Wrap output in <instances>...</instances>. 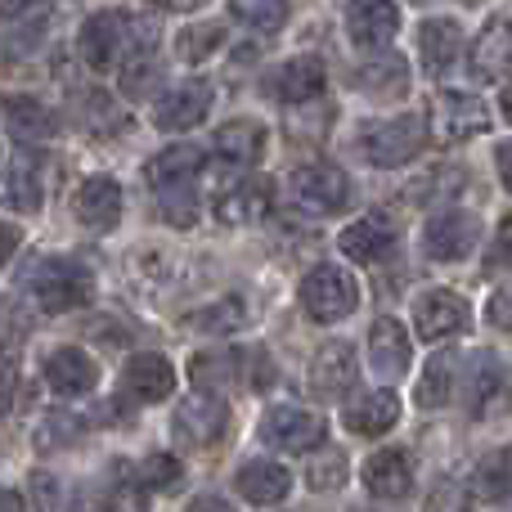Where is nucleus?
Listing matches in <instances>:
<instances>
[{"instance_id":"nucleus-10","label":"nucleus","mask_w":512,"mask_h":512,"mask_svg":"<svg viewBox=\"0 0 512 512\" xmlns=\"http://www.w3.org/2000/svg\"><path fill=\"white\" fill-rule=\"evenodd\" d=\"M414 328L423 342H445L472 328V306L450 288H427L414 297Z\"/></svg>"},{"instance_id":"nucleus-38","label":"nucleus","mask_w":512,"mask_h":512,"mask_svg":"<svg viewBox=\"0 0 512 512\" xmlns=\"http://www.w3.org/2000/svg\"><path fill=\"white\" fill-rule=\"evenodd\" d=\"M221 41H225V27L221 23H189L185 32L176 36V59L203 63V59H212V54L221 50Z\"/></svg>"},{"instance_id":"nucleus-28","label":"nucleus","mask_w":512,"mask_h":512,"mask_svg":"<svg viewBox=\"0 0 512 512\" xmlns=\"http://www.w3.org/2000/svg\"><path fill=\"white\" fill-rule=\"evenodd\" d=\"M342 423H346V432H351V436H382V432H391V427L400 423L396 391H369V396L351 400V405H346V414H342Z\"/></svg>"},{"instance_id":"nucleus-40","label":"nucleus","mask_w":512,"mask_h":512,"mask_svg":"<svg viewBox=\"0 0 512 512\" xmlns=\"http://www.w3.org/2000/svg\"><path fill=\"white\" fill-rule=\"evenodd\" d=\"M158 86H162V63L153 59V50H140V54H131V63L122 68V90L131 99H149V95H158Z\"/></svg>"},{"instance_id":"nucleus-31","label":"nucleus","mask_w":512,"mask_h":512,"mask_svg":"<svg viewBox=\"0 0 512 512\" xmlns=\"http://www.w3.org/2000/svg\"><path fill=\"white\" fill-rule=\"evenodd\" d=\"M45 23H50V5L45 0H18V5H9V27H5L9 59L36 50V41L45 36Z\"/></svg>"},{"instance_id":"nucleus-25","label":"nucleus","mask_w":512,"mask_h":512,"mask_svg":"<svg viewBox=\"0 0 512 512\" xmlns=\"http://www.w3.org/2000/svg\"><path fill=\"white\" fill-rule=\"evenodd\" d=\"M472 72L481 81H499L512 72V18H495L481 27V36L472 41Z\"/></svg>"},{"instance_id":"nucleus-11","label":"nucleus","mask_w":512,"mask_h":512,"mask_svg":"<svg viewBox=\"0 0 512 512\" xmlns=\"http://www.w3.org/2000/svg\"><path fill=\"white\" fill-rule=\"evenodd\" d=\"M324 418L310 414L301 405H279L261 418V441L270 450H283V454H306V450H319L324 445Z\"/></svg>"},{"instance_id":"nucleus-26","label":"nucleus","mask_w":512,"mask_h":512,"mask_svg":"<svg viewBox=\"0 0 512 512\" xmlns=\"http://www.w3.org/2000/svg\"><path fill=\"white\" fill-rule=\"evenodd\" d=\"M212 153L234 167H256L265 153V126L256 117H234L212 135Z\"/></svg>"},{"instance_id":"nucleus-39","label":"nucleus","mask_w":512,"mask_h":512,"mask_svg":"<svg viewBox=\"0 0 512 512\" xmlns=\"http://www.w3.org/2000/svg\"><path fill=\"white\" fill-rule=\"evenodd\" d=\"M288 9H292V0H230V14L239 23L256 27V32H279L288 23Z\"/></svg>"},{"instance_id":"nucleus-52","label":"nucleus","mask_w":512,"mask_h":512,"mask_svg":"<svg viewBox=\"0 0 512 512\" xmlns=\"http://www.w3.org/2000/svg\"><path fill=\"white\" fill-rule=\"evenodd\" d=\"M149 5H158V9H194L198 0H149Z\"/></svg>"},{"instance_id":"nucleus-7","label":"nucleus","mask_w":512,"mask_h":512,"mask_svg":"<svg viewBox=\"0 0 512 512\" xmlns=\"http://www.w3.org/2000/svg\"><path fill=\"white\" fill-rule=\"evenodd\" d=\"M288 194L301 212L310 216H342L346 207L355 203V185L342 167L333 162H310V167H297L288 180Z\"/></svg>"},{"instance_id":"nucleus-23","label":"nucleus","mask_w":512,"mask_h":512,"mask_svg":"<svg viewBox=\"0 0 512 512\" xmlns=\"http://www.w3.org/2000/svg\"><path fill=\"white\" fill-rule=\"evenodd\" d=\"M234 490H239L248 504L256 508H270V504H283L292 490V477L283 463H270V459H252L234 472Z\"/></svg>"},{"instance_id":"nucleus-18","label":"nucleus","mask_w":512,"mask_h":512,"mask_svg":"<svg viewBox=\"0 0 512 512\" xmlns=\"http://www.w3.org/2000/svg\"><path fill=\"white\" fill-rule=\"evenodd\" d=\"M41 378H45V387H50L54 396L68 400V396H86V391H95L99 369H95V360H90L81 346H59V351L45 355Z\"/></svg>"},{"instance_id":"nucleus-29","label":"nucleus","mask_w":512,"mask_h":512,"mask_svg":"<svg viewBox=\"0 0 512 512\" xmlns=\"http://www.w3.org/2000/svg\"><path fill=\"white\" fill-rule=\"evenodd\" d=\"M337 243H342V252L351 256L355 265H373V261H382V256L396 248V230H391L382 216H364V221L346 225Z\"/></svg>"},{"instance_id":"nucleus-2","label":"nucleus","mask_w":512,"mask_h":512,"mask_svg":"<svg viewBox=\"0 0 512 512\" xmlns=\"http://www.w3.org/2000/svg\"><path fill=\"white\" fill-rule=\"evenodd\" d=\"M32 301L45 310V315L81 310L95 301V274H90L81 261L50 256V261H41V270L32 274Z\"/></svg>"},{"instance_id":"nucleus-56","label":"nucleus","mask_w":512,"mask_h":512,"mask_svg":"<svg viewBox=\"0 0 512 512\" xmlns=\"http://www.w3.org/2000/svg\"><path fill=\"white\" fill-rule=\"evenodd\" d=\"M463 5H481V0H463Z\"/></svg>"},{"instance_id":"nucleus-30","label":"nucleus","mask_w":512,"mask_h":512,"mask_svg":"<svg viewBox=\"0 0 512 512\" xmlns=\"http://www.w3.org/2000/svg\"><path fill=\"white\" fill-rule=\"evenodd\" d=\"M454 391H459V355H454V351H436L432 360H427L414 400L423 409H445L454 400Z\"/></svg>"},{"instance_id":"nucleus-16","label":"nucleus","mask_w":512,"mask_h":512,"mask_svg":"<svg viewBox=\"0 0 512 512\" xmlns=\"http://www.w3.org/2000/svg\"><path fill=\"white\" fill-rule=\"evenodd\" d=\"M324 63L310 59V54H297V59L279 63V68L265 77V95L279 99V104H310V99L324 95Z\"/></svg>"},{"instance_id":"nucleus-21","label":"nucleus","mask_w":512,"mask_h":512,"mask_svg":"<svg viewBox=\"0 0 512 512\" xmlns=\"http://www.w3.org/2000/svg\"><path fill=\"white\" fill-rule=\"evenodd\" d=\"M369 364H373V373L387 378V382L405 378V369H409V333H405L400 319H391V315L373 319V328H369Z\"/></svg>"},{"instance_id":"nucleus-53","label":"nucleus","mask_w":512,"mask_h":512,"mask_svg":"<svg viewBox=\"0 0 512 512\" xmlns=\"http://www.w3.org/2000/svg\"><path fill=\"white\" fill-rule=\"evenodd\" d=\"M5 512H23V495L18 490H5Z\"/></svg>"},{"instance_id":"nucleus-32","label":"nucleus","mask_w":512,"mask_h":512,"mask_svg":"<svg viewBox=\"0 0 512 512\" xmlns=\"http://www.w3.org/2000/svg\"><path fill=\"white\" fill-rule=\"evenodd\" d=\"M203 171V153L194 144H171L158 158L149 162V185L153 189H171V185H194Z\"/></svg>"},{"instance_id":"nucleus-4","label":"nucleus","mask_w":512,"mask_h":512,"mask_svg":"<svg viewBox=\"0 0 512 512\" xmlns=\"http://www.w3.org/2000/svg\"><path fill=\"white\" fill-rule=\"evenodd\" d=\"M225 432H230V405L207 387L189 391L171 414V436L180 450H212L225 441Z\"/></svg>"},{"instance_id":"nucleus-41","label":"nucleus","mask_w":512,"mask_h":512,"mask_svg":"<svg viewBox=\"0 0 512 512\" xmlns=\"http://www.w3.org/2000/svg\"><path fill=\"white\" fill-rule=\"evenodd\" d=\"M135 481H140L144 490H158V495H167V490H176L180 481H185V463H180L176 454H149V459L135 468Z\"/></svg>"},{"instance_id":"nucleus-36","label":"nucleus","mask_w":512,"mask_h":512,"mask_svg":"<svg viewBox=\"0 0 512 512\" xmlns=\"http://www.w3.org/2000/svg\"><path fill=\"white\" fill-rule=\"evenodd\" d=\"M355 86L369 90V95H405L409 90V63L400 54H382V59H369L364 68H355Z\"/></svg>"},{"instance_id":"nucleus-54","label":"nucleus","mask_w":512,"mask_h":512,"mask_svg":"<svg viewBox=\"0 0 512 512\" xmlns=\"http://www.w3.org/2000/svg\"><path fill=\"white\" fill-rule=\"evenodd\" d=\"M499 108H504V117H508V122H512V81H508V86H504V95H499Z\"/></svg>"},{"instance_id":"nucleus-12","label":"nucleus","mask_w":512,"mask_h":512,"mask_svg":"<svg viewBox=\"0 0 512 512\" xmlns=\"http://www.w3.org/2000/svg\"><path fill=\"white\" fill-rule=\"evenodd\" d=\"M481 239V221L472 212H459V207H450V212H436L432 221L423 225V256L427 261H463L472 248H477Z\"/></svg>"},{"instance_id":"nucleus-33","label":"nucleus","mask_w":512,"mask_h":512,"mask_svg":"<svg viewBox=\"0 0 512 512\" xmlns=\"http://www.w3.org/2000/svg\"><path fill=\"white\" fill-rule=\"evenodd\" d=\"M45 203V180L32 158H14L5 167V207L9 212H41Z\"/></svg>"},{"instance_id":"nucleus-22","label":"nucleus","mask_w":512,"mask_h":512,"mask_svg":"<svg viewBox=\"0 0 512 512\" xmlns=\"http://www.w3.org/2000/svg\"><path fill=\"white\" fill-rule=\"evenodd\" d=\"M360 481L373 499H405L414 490V463H409L405 450H378L369 454Z\"/></svg>"},{"instance_id":"nucleus-46","label":"nucleus","mask_w":512,"mask_h":512,"mask_svg":"<svg viewBox=\"0 0 512 512\" xmlns=\"http://www.w3.org/2000/svg\"><path fill=\"white\" fill-rule=\"evenodd\" d=\"M63 512H117V495L104 486H81L77 495L68 499V508Z\"/></svg>"},{"instance_id":"nucleus-43","label":"nucleus","mask_w":512,"mask_h":512,"mask_svg":"<svg viewBox=\"0 0 512 512\" xmlns=\"http://www.w3.org/2000/svg\"><path fill=\"white\" fill-rule=\"evenodd\" d=\"M346 454L342 450H324L319 459H310V468H306V481H310V490H319V495H333V490H342L346 486Z\"/></svg>"},{"instance_id":"nucleus-42","label":"nucleus","mask_w":512,"mask_h":512,"mask_svg":"<svg viewBox=\"0 0 512 512\" xmlns=\"http://www.w3.org/2000/svg\"><path fill=\"white\" fill-rule=\"evenodd\" d=\"M158 212L167 225L176 230H189L198 221V189L194 185H171V189H158Z\"/></svg>"},{"instance_id":"nucleus-45","label":"nucleus","mask_w":512,"mask_h":512,"mask_svg":"<svg viewBox=\"0 0 512 512\" xmlns=\"http://www.w3.org/2000/svg\"><path fill=\"white\" fill-rule=\"evenodd\" d=\"M81 108H86V122L104 135V126H126V113L104 95V90H81Z\"/></svg>"},{"instance_id":"nucleus-37","label":"nucleus","mask_w":512,"mask_h":512,"mask_svg":"<svg viewBox=\"0 0 512 512\" xmlns=\"http://www.w3.org/2000/svg\"><path fill=\"white\" fill-rule=\"evenodd\" d=\"M86 436V418L81 414H68V409H50V414L36 423L32 432V445L36 450H68Z\"/></svg>"},{"instance_id":"nucleus-17","label":"nucleus","mask_w":512,"mask_h":512,"mask_svg":"<svg viewBox=\"0 0 512 512\" xmlns=\"http://www.w3.org/2000/svg\"><path fill=\"white\" fill-rule=\"evenodd\" d=\"M72 212H77V221L95 234L117 230V221H122V185H117L113 176H86L77 185Z\"/></svg>"},{"instance_id":"nucleus-50","label":"nucleus","mask_w":512,"mask_h":512,"mask_svg":"<svg viewBox=\"0 0 512 512\" xmlns=\"http://www.w3.org/2000/svg\"><path fill=\"white\" fill-rule=\"evenodd\" d=\"M185 512H234V504L230 499H221V495H198Z\"/></svg>"},{"instance_id":"nucleus-8","label":"nucleus","mask_w":512,"mask_h":512,"mask_svg":"<svg viewBox=\"0 0 512 512\" xmlns=\"http://www.w3.org/2000/svg\"><path fill=\"white\" fill-rule=\"evenodd\" d=\"M427 131L436 144H463L477 140L481 131H490V113L477 95H463V90H441L432 99V113H427Z\"/></svg>"},{"instance_id":"nucleus-19","label":"nucleus","mask_w":512,"mask_h":512,"mask_svg":"<svg viewBox=\"0 0 512 512\" xmlns=\"http://www.w3.org/2000/svg\"><path fill=\"white\" fill-rule=\"evenodd\" d=\"M122 387H126V396H135L140 405H158V400H167L171 391H176V369H171L162 355L140 351L122 364Z\"/></svg>"},{"instance_id":"nucleus-3","label":"nucleus","mask_w":512,"mask_h":512,"mask_svg":"<svg viewBox=\"0 0 512 512\" xmlns=\"http://www.w3.org/2000/svg\"><path fill=\"white\" fill-rule=\"evenodd\" d=\"M297 297H301V310H306L315 324H342V319L360 306V283H355V274H346L342 265L319 261L306 270Z\"/></svg>"},{"instance_id":"nucleus-9","label":"nucleus","mask_w":512,"mask_h":512,"mask_svg":"<svg viewBox=\"0 0 512 512\" xmlns=\"http://www.w3.org/2000/svg\"><path fill=\"white\" fill-rule=\"evenodd\" d=\"M463 405L477 423H490V418L508 414L512 409V382H508V369L499 355L481 351L472 360V373H468V387H463Z\"/></svg>"},{"instance_id":"nucleus-47","label":"nucleus","mask_w":512,"mask_h":512,"mask_svg":"<svg viewBox=\"0 0 512 512\" xmlns=\"http://www.w3.org/2000/svg\"><path fill=\"white\" fill-rule=\"evenodd\" d=\"M32 499H36V512H63L59 508V477L32 472Z\"/></svg>"},{"instance_id":"nucleus-1","label":"nucleus","mask_w":512,"mask_h":512,"mask_svg":"<svg viewBox=\"0 0 512 512\" xmlns=\"http://www.w3.org/2000/svg\"><path fill=\"white\" fill-rule=\"evenodd\" d=\"M126 45H131V54L140 50H153L158 45V27L153 23H135L131 14H122V9H99V14H90L86 23H81V59H86V68L104 72L113 68L117 59L126 54Z\"/></svg>"},{"instance_id":"nucleus-14","label":"nucleus","mask_w":512,"mask_h":512,"mask_svg":"<svg viewBox=\"0 0 512 512\" xmlns=\"http://www.w3.org/2000/svg\"><path fill=\"white\" fill-rule=\"evenodd\" d=\"M270 203H274V185L252 171V176L230 180V185L216 194V221L221 225H256V221H265Z\"/></svg>"},{"instance_id":"nucleus-35","label":"nucleus","mask_w":512,"mask_h":512,"mask_svg":"<svg viewBox=\"0 0 512 512\" xmlns=\"http://www.w3.org/2000/svg\"><path fill=\"white\" fill-rule=\"evenodd\" d=\"M472 490H477L486 504H508L512 499V445H499L472 472Z\"/></svg>"},{"instance_id":"nucleus-44","label":"nucleus","mask_w":512,"mask_h":512,"mask_svg":"<svg viewBox=\"0 0 512 512\" xmlns=\"http://www.w3.org/2000/svg\"><path fill=\"white\" fill-rule=\"evenodd\" d=\"M423 512H472V486H463V481L441 477L432 490H427V504H423Z\"/></svg>"},{"instance_id":"nucleus-48","label":"nucleus","mask_w":512,"mask_h":512,"mask_svg":"<svg viewBox=\"0 0 512 512\" xmlns=\"http://www.w3.org/2000/svg\"><path fill=\"white\" fill-rule=\"evenodd\" d=\"M486 319L495 328H504V333H512V283L508 288H495L486 301Z\"/></svg>"},{"instance_id":"nucleus-13","label":"nucleus","mask_w":512,"mask_h":512,"mask_svg":"<svg viewBox=\"0 0 512 512\" xmlns=\"http://www.w3.org/2000/svg\"><path fill=\"white\" fill-rule=\"evenodd\" d=\"M306 387L315 400H346V391L355 387V351L351 342H324L310 355Z\"/></svg>"},{"instance_id":"nucleus-55","label":"nucleus","mask_w":512,"mask_h":512,"mask_svg":"<svg viewBox=\"0 0 512 512\" xmlns=\"http://www.w3.org/2000/svg\"><path fill=\"white\" fill-rule=\"evenodd\" d=\"M14 248H18V230L14 225H5V256H14Z\"/></svg>"},{"instance_id":"nucleus-51","label":"nucleus","mask_w":512,"mask_h":512,"mask_svg":"<svg viewBox=\"0 0 512 512\" xmlns=\"http://www.w3.org/2000/svg\"><path fill=\"white\" fill-rule=\"evenodd\" d=\"M495 167H499V180H504V189H512V140H504L495 149Z\"/></svg>"},{"instance_id":"nucleus-34","label":"nucleus","mask_w":512,"mask_h":512,"mask_svg":"<svg viewBox=\"0 0 512 512\" xmlns=\"http://www.w3.org/2000/svg\"><path fill=\"white\" fill-rule=\"evenodd\" d=\"M248 315L252 310L243 297H216V301H207V306H198L185 324L194 328V333H207V337H230L248 324Z\"/></svg>"},{"instance_id":"nucleus-49","label":"nucleus","mask_w":512,"mask_h":512,"mask_svg":"<svg viewBox=\"0 0 512 512\" xmlns=\"http://www.w3.org/2000/svg\"><path fill=\"white\" fill-rule=\"evenodd\" d=\"M512 270V216L499 221V234H495V248H490V270Z\"/></svg>"},{"instance_id":"nucleus-24","label":"nucleus","mask_w":512,"mask_h":512,"mask_svg":"<svg viewBox=\"0 0 512 512\" xmlns=\"http://www.w3.org/2000/svg\"><path fill=\"white\" fill-rule=\"evenodd\" d=\"M418 54H423V68L432 72V77H445L463 54L459 23H454V18H427V23L418 27Z\"/></svg>"},{"instance_id":"nucleus-15","label":"nucleus","mask_w":512,"mask_h":512,"mask_svg":"<svg viewBox=\"0 0 512 512\" xmlns=\"http://www.w3.org/2000/svg\"><path fill=\"white\" fill-rule=\"evenodd\" d=\"M400 32L396 0H346V36L360 50H382Z\"/></svg>"},{"instance_id":"nucleus-20","label":"nucleus","mask_w":512,"mask_h":512,"mask_svg":"<svg viewBox=\"0 0 512 512\" xmlns=\"http://www.w3.org/2000/svg\"><path fill=\"white\" fill-rule=\"evenodd\" d=\"M207 113H212V86L185 81V86L167 90V95L158 99L153 122H158V131H189V126H198Z\"/></svg>"},{"instance_id":"nucleus-27","label":"nucleus","mask_w":512,"mask_h":512,"mask_svg":"<svg viewBox=\"0 0 512 512\" xmlns=\"http://www.w3.org/2000/svg\"><path fill=\"white\" fill-rule=\"evenodd\" d=\"M5 131L14 135L18 144H41L59 131V117L36 95H9L5 99Z\"/></svg>"},{"instance_id":"nucleus-5","label":"nucleus","mask_w":512,"mask_h":512,"mask_svg":"<svg viewBox=\"0 0 512 512\" xmlns=\"http://www.w3.org/2000/svg\"><path fill=\"white\" fill-rule=\"evenodd\" d=\"M194 378L203 387H221L234 382L243 391H265L274 382V360L265 346H230V351L194 355Z\"/></svg>"},{"instance_id":"nucleus-6","label":"nucleus","mask_w":512,"mask_h":512,"mask_svg":"<svg viewBox=\"0 0 512 512\" xmlns=\"http://www.w3.org/2000/svg\"><path fill=\"white\" fill-rule=\"evenodd\" d=\"M423 144H427V122L414 113L369 122L360 135V153L369 167H405V162H414L423 153Z\"/></svg>"}]
</instances>
